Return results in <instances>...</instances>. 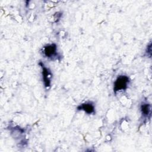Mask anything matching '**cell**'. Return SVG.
Here are the masks:
<instances>
[{
  "mask_svg": "<svg viewBox=\"0 0 152 152\" xmlns=\"http://www.w3.org/2000/svg\"><path fill=\"white\" fill-rule=\"evenodd\" d=\"M129 83V78L125 75H120L117 78L114 83V91H118L121 90H125L127 87Z\"/></svg>",
  "mask_w": 152,
  "mask_h": 152,
  "instance_id": "obj_1",
  "label": "cell"
},
{
  "mask_svg": "<svg viewBox=\"0 0 152 152\" xmlns=\"http://www.w3.org/2000/svg\"><path fill=\"white\" fill-rule=\"evenodd\" d=\"M56 52V46L55 44H51L47 45L44 48V53L46 56L48 58H52L54 56Z\"/></svg>",
  "mask_w": 152,
  "mask_h": 152,
  "instance_id": "obj_2",
  "label": "cell"
},
{
  "mask_svg": "<svg viewBox=\"0 0 152 152\" xmlns=\"http://www.w3.org/2000/svg\"><path fill=\"white\" fill-rule=\"evenodd\" d=\"M78 109H81L84 110L86 113L90 114L94 112V108L93 105L91 103H84L82 104L81 105H80L78 107Z\"/></svg>",
  "mask_w": 152,
  "mask_h": 152,
  "instance_id": "obj_3",
  "label": "cell"
},
{
  "mask_svg": "<svg viewBox=\"0 0 152 152\" xmlns=\"http://www.w3.org/2000/svg\"><path fill=\"white\" fill-rule=\"evenodd\" d=\"M42 68H43V81L45 84L46 87L49 86L50 85V80H49V77H50V75L49 73V71L48 70V69L46 68H45L44 66L42 65Z\"/></svg>",
  "mask_w": 152,
  "mask_h": 152,
  "instance_id": "obj_4",
  "label": "cell"
},
{
  "mask_svg": "<svg viewBox=\"0 0 152 152\" xmlns=\"http://www.w3.org/2000/svg\"><path fill=\"white\" fill-rule=\"evenodd\" d=\"M141 111L144 115L147 116L150 112V105L148 104H143L141 106Z\"/></svg>",
  "mask_w": 152,
  "mask_h": 152,
  "instance_id": "obj_5",
  "label": "cell"
}]
</instances>
